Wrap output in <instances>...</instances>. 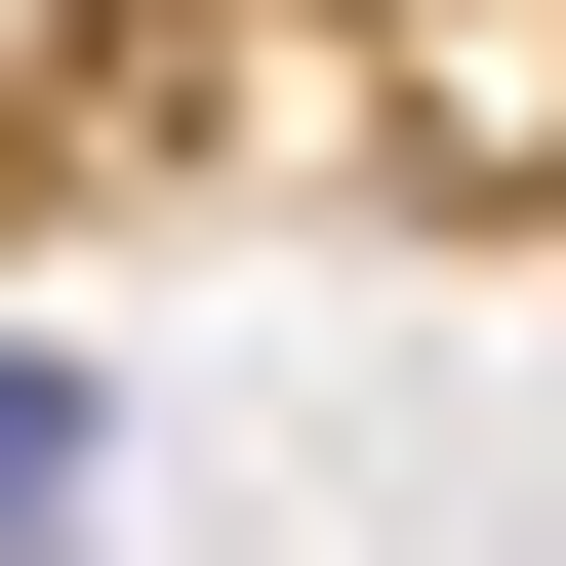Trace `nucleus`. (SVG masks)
I'll return each mask as SVG.
<instances>
[{
	"instance_id": "1",
	"label": "nucleus",
	"mask_w": 566,
	"mask_h": 566,
	"mask_svg": "<svg viewBox=\"0 0 566 566\" xmlns=\"http://www.w3.org/2000/svg\"><path fill=\"white\" fill-rule=\"evenodd\" d=\"M82 485H122V405L41 365V324H0V566H82Z\"/></svg>"
}]
</instances>
